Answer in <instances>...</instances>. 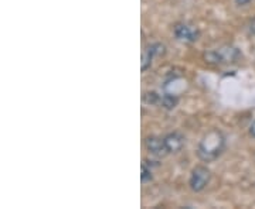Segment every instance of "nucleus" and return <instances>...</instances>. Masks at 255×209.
Here are the masks:
<instances>
[{
  "instance_id": "obj_1",
  "label": "nucleus",
  "mask_w": 255,
  "mask_h": 209,
  "mask_svg": "<svg viewBox=\"0 0 255 209\" xmlns=\"http://www.w3.org/2000/svg\"><path fill=\"white\" fill-rule=\"evenodd\" d=\"M224 147H226V139L223 136V133L213 129L201 139L199 148H197V155L203 161H213L219 158Z\"/></svg>"
},
{
  "instance_id": "obj_2",
  "label": "nucleus",
  "mask_w": 255,
  "mask_h": 209,
  "mask_svg": "<svg viewBox=\"0 0 255 209\" xmlns=\"http://www.w3.org/2000/svg\"><path fill=\"white\" fill-rule=\"evenodd\" d=\"M210 178H211V174L207 167H203V165H197L196 168H193L190 175V188L194 192L203 191L207 185H209Z\"/></svg>"
},
{
  "instance_id": "obj_3",
  "label": "nucleus",
  "mask_w": 255,
  "mask_h": 209,
  "mask_svg": "<svg viewBox=\"0 0 255 209\" xmlns=\"http://www.w3.org/2000/svg\"><path fill=\"white\" fill-rule=\"evenodd\" d=\"M238 51L236 48H221L214 50L204 54V60L209 64H221V63H233L238 57Z\"/></svg>"
},
{
  "instance_id": "obj_4",
  "label": "nucleus",
  "mask_w": 255,
  "mask_h": 209,
  "mask_svg": "<svg viewBox=\"0 0 255 209\" xmlns=\"http://www.w3.org/2000/svg\"><path fill=\"white\" fill-rule=\"evenodd\" d=\"M173 33L174 37L179 41H183V43H194L200 37V33H199L197 28L187 26V24H183V23H179V24L174 26Z\"/></svg>"
},
{
  "instance_id": "obj_5",
  "label": "nucleus",
  "mask_w": 255,
  "mask_h": 209,
  "mask_svg": "<svg viewBox=\"0 0 255 209\" xmlns=\"http://www.w3.org/2000/svg\"><path fill=\"white\" fill-rule=\"evenodd\" d=\"M145 145L146 148H147V151L150 154L156 155V157H164V155L169 154L166 143H164V139H160V137L156 136L147 137L145 140Z\"/></svg>"
},
{
  "instance_id": "obj_6",
  "label": "nucleus",
  "mask_w": 255,
  "mask_h": 209,
  "mask_svg": "<svg viewBox=\"0 0 255 209\" xmlns=\"http://www.w3.org/2000/svg\"><path fill=\"white\" fill-rule=\"evenodd\" d=\"M163 139L169 153H177V151L182 150L183 145H184V137L180 133H176V132L174 133H169Z\"/></svg>"
},
{
  "instance_id": "obj_7",
  "label": "nucleus",
  "mask_w": 255,
  "mask_h": 209,
  "mask_svg": "<svg viewBox=\"0 0 255 209\" xmlns=\"http://www.w3.org/2000/svg\"><path fill=\"white\" fill-rule=\"evenodd\" d=\"M160 102H162V105L166 109H173L174 106L177 105V98L174 95H172V93H166V95L162 96Z\"/></svg>"
},
{
  "instance_id": "obj_8",
  "label": "nucleus",
  "mask_w": 255,
  "mask_h": 209,
  "mask_svg": "<svg viewBox=\"0 0 255 209\" xmlns=\"http://www.w3.org/2000/svg\"><path fill=\"white\" fill-rule=\"evenodd\" d=\"M153 57H155V55L152 54V51H150L149 48H146L145 51L142 53V65H140L142 71H146V70L152 65V60H153Z\"/></svg>"
},
{
  "instance_id": "obj_9",
  "label": "nucleus",
  "mask_w": 255,
  "mask_h": 209,
  "mask_svg": "<svg viewBox=\"0 0 255 209\" xmlns=\"http://www.w3.org/2000/svg\"><path fill=\"white\" fill-rule=\"evenodd\" d=\"M150 51H152V54L155 55V57H160V55H163L166 51H164V46L163 44H160V43H156V44H152V46L147 47Z\"/></svg>"
},
{
  "instance_id": "obj_10",
  "label": "nucleus",
  "mask_w": 255,
  "mask_h": 209,
  "mask_svg": "<svg viewBox=\"0 0 255 209\" xmlns=\"http://www.w3.org/2000/svg\"><path fill=\"white\" fill-rule=\"evenodd\" d=\"M160 99H162V98H160L156 92H149V93H146L145 95L146 103H152V105H153V103H157Z\"/></svg>"
},
{
  "instance_id": "obj_11",
  "label": "nucleus",
  "mask_w": 255,
  "mask_h": 209,
  "mask_svg": "<svg viewBox=\"0 0 255 209\" xmlns=\"http://www.w3.org/2000/svg\"><path fill=\"white\" fill-rule=\"evenodd\" d=\"M140 178H142V182L152 181V173H150V170L146 167L145 164H142V174H140Z\"/></svg>"
},
{
  "instance_id": "obj_12",
  "label": "nucleus",
  "mask_w": 255,
  "mask_h": 209,
  "mask_svg": "<svg viewBox=\"0 0 255 209\" xmlns=\"http://www.w3.org/2000/svg\"><path fill=\"white\" fill-rule=\"evenodd\" d=\"M236 1H237L238 6H246V4H248L251 0H236Z\"/></svg>"
},
{
  "instance_id": "obj_13",
  "label": "nucleus",
  "mask_w": 255,
  "mask_h": 209,
  "mask_svg": "<svg viewBox=\"0 0 255 209\" xmlns=\"http://www.w3.org/2000/svg\"><path fill=\"white\" fill-rule=\"evenodd\" d=\"M250 133L253 135V137H255V120H254V122H253L251 128H250Z\"/></svg>"
},
{
  "instance_id": "obj_14",
  "label": "nucleus",
  "mask_w": 255,
  "mask_h": 209,
  "mask_svg": "<svg viewBox=\"0 0 255 209\" xmlns=\"http://www.w3.org/2000/svg\"><path fill=\"white\" fill-rule=\"evenodd\" d=\"M251 31H253V34H255V17L254 20L251 21Z\"/></svg>"
}]
</instances>
